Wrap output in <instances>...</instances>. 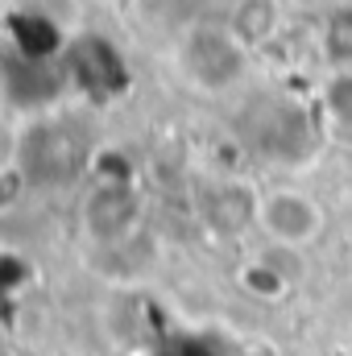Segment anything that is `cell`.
<instances>
[{"instance_id": "1", "label": "cell", "mask_w": 352, "mask_h": 356, "mask_svg": "<svg viewBox=\"0 0 352 356\" xmlns=\"http://www.w3.org/2000/svg\"><path fill=\"white\" fill-rule=\"evenodd\" d=\"M182 67L186 75L199 83V88H228L241 79L245 71V54L249 46L228 29V25H195L186 38H182Z\"/></svg>"}, {"instance_id": "2", "label": "cell", "mask_w": 352, "mask_h": 356, "mask_svg": "<svg viewBox=\"0 0 352 356\" xmlns=\"http://www.w3.org/2000/svg\"><path fill=\"white\" fill-rule=\"evenodd\" d=\"M257 220L278 245H307L323 228V211L303 191H269L257 203Z\"/></svg>"}, {"instance_id": "3", "label": "cell", "mask_w": 352, "mask_h": 356, "mask_svg": "<svg viewBox=\"0 0 352 356\" xmlns=\"http://www.w3.org/2000/svg\"><path fill=\"white\" fill-rule=\"evenodd\" d=\"M278 21H282L278 0H241L232 8V17H228V29L253 50V46H262V42H269L278 33Z\"/></svg>"}, {"instance_id": "4", "label": "cell", "mask_w": 352, "mask_h": 356, "mask_svg": "<svg viewBox=\"0 0 352 356\" xmlns=\"http://www.w3.org/2000/svg\"><path fill=\"white\" fill-rule=\"evenodd\" d=\"M323 108L328 116L352 133V67H336L332 79L323 83Z\"/></svg>"}]
</instances>
